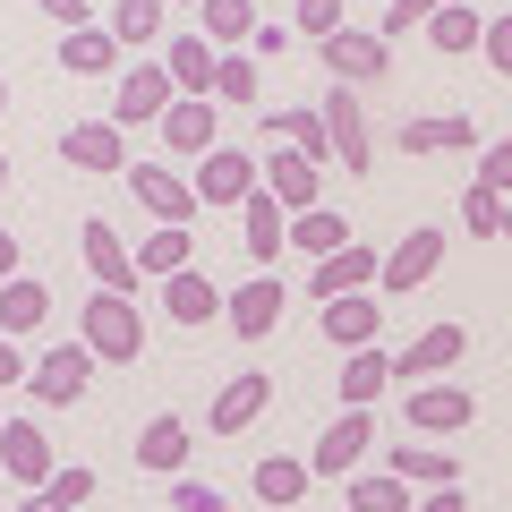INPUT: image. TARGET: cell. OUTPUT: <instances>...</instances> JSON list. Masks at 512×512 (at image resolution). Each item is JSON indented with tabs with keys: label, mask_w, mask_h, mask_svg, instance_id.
Wrapping results in <instances>:
<instances>
[{
	"label": "cell",
	"mask_w": 512,
	"mask_h": 512,
	"mask_svg": "<svg viewBox=\"0 0 512 512\" xmlns=\"http://www.w3.org/2000/svg\"><path fill=\"white\" fill-rule=\"evenodd\" d=\"M77 342H86L103 367H128L137 350H146V316H137V299L94 291V299H86V316H77Z\"/></svg>",
	"instance_id": "cell-1"
},
{
	"label": "cell",
	"mask_w": 512,
	"mask_h": 512,
	"mask_svg": "<svg viewBox=\"0 0 512 512\" xmlns=\"http://www.w3.org/2000/svg\"><path fill=\"white\" fill-rule=\"evenodd\" d=\"M325 137H333V171H376V137H367V103L359 86H325Z\"/></svg>",
	"instance_id": "cell-2"
},
{
	"label": "cell",
	"mask_w": 512,
	"mask_h": 512,
	"mask_svg": "<svg viewBox=\"0 0 512 512\" xmlns=\"http://www.w3.org/2000/svg\"><path fill=\"white\" fill-rule=\"evenodd\" d=\"M120 180L137 188V205H146L163 231H188V222H197V180H180L171 163H128Z\"/></svg>",
	"instance_id": "cell-3"
},
{
	"label": "cell",
	"mask_w": 512,
	"mask_h": 512,
	"mask_svg": "<svg viewBox=\"0 0 512 512\" xmlns=\"http://www.w3.org/2000/svg\"><path fill=\"white\" fill-rule=\"evenodd\" d=\"M367 444H376V410H333V427L308 444V470L350 478V470H367Z\"/></svg>",
	"instance_id": "cell-4"
},
{
	"label": "cell",
	"mask_w": 512,
	"mask_h": 512,
	"mask_svg": "<svg viewBox=\"0 0 512 512\" xmlns=\"http://www.w3.org/2000/svg\"><path fill=\"white\" fill-rule=\"evenodd\" d=\"M77 256H86V274H94V291H120V299H137L146 291V274H137V248H120V231H111L103 214L77 231Z\"/></svg>",
	"instance_id": "cell-5"
},
{
	"label": "cell",
	"mask_w": 512,
	"mask_h": 512,
	"mask_svg": "<svg viewBox=\"0 0 512 512\" xmlns=\"http://www.w3.org/2000/svg\"><path fill=\"white\" fill-rule=\"evenodd\" d=\"M436 265H444V231H436V222H419V231H402L393 248H384V274H376V291H384V299H410L427 274H436Z\"/></svg>",
	"instance_id": "cell-6"
},
{
	"label": "cell",
	"mask_w": 512,
	"mask_h": 512,
	"mask_svg": "<svg viewBox=\"0 0 512 512\" xmlns=\"http://www.w3.org/2000/svg\"><path fill=\"white\" fill-rule=\"evenodd\" d=\"M171 103H180V86H171V69H163V60H137V69H120V86H111V120H120V128L163 120Z\"/></svg>",
	"instance_id": "cell-7"
},
{
	"label": "cell",
	"mask_w": 512,
	"mask_h": 512,
	"mask_svg": "<svg viewBox=\"0 0 512 512\" xmlns=\"http://www.w3.org/2000/svg\"><path fill=\"white\" fill-rule=\"evenodd\" d=\"M86 384H94V350L86 342H60V350H43V359H35L26 393H35L43 410H69V402H86Z\"/></svg>",
	"instance_id": "cell-8"
},
{
	"label": "cell",
	"mask_w": 512,
	"mask_h": 512,
	"mask_svg": "<svg viewBox=\"0 0 512 512\" xmlns=\"http://www.w3.org/2000/svg\"><path fill=\"white\" fill-rule=\"evenodd\" d=\"M316 60L333 69V86H384V77H393V43L384 35H350V26L316 43Z\"/></svg>",
	"instance_id": "cell-9"
},
{
	"label": "cell",
	"mask_w": 512,
	"mask_h": 512,
	"mask_svg": "<svg viewBox=\"0 0 512 512\" xmlns=\"http://www.w3.org/2000/svg\"><path fill=\"white\" fill-rule=\"evenodd\" d=\"M256 188H265V163L239 154V146H214V154L197 163V205H231V214H239Z\"/></svg>",
	"instance_id": "cell-10"
},
{
	"label": "cell",
	"mask_w": 512,
	"mask_h": 512,
	"mask_svg": "<svg viewBox=\"0 0 512 512\" xmlns=\"http://www.w3.org/2000/svg\"><path fill=\"white\" fill-rule=\"evenodd\" d=\"M0 470L18 478L26 495H43V487H52V470H60V453H52V436H43L35 419H0Z\"/></svg>",
	"instance_id": "cell-11"
},
{
	"label": "cell",
	"mask_w": 512,
	"mask_h": 512,
	"mask_svg": "<svg viewBox=\"0 0 512 512\" xmlns=\"http://www.w3.org/2000/svg\"><path fill=\"white\" fill-rule=\"evenodd\" d=\"M265 197H282V214H316V188H325V163H308L299 146H265Z\"/></svg>",
	"instance_id": "cell-12"
},
{
	"label": "cell",
	"mask_w": 512,
	"mask_h": 512,
	"mask_svg": "<svg viewBox=\"0 0 512 512\" xmlns=\"http://www.w3.org/2000/svg\"><path fill=\"white\" fill-rule=\"evenodd\" d=\"M402 419L419 427V436H461V427L478 419V402H470V384H453V376H444V384H419V393H410V402H402Z\"/></svg>",
	"instance_id": "cell-13"
},
{
	"label": "cell",
	"mask_w": 512,
	"mask_h": 512,
	"mask_svg": "<svg viewBox=\"0 0 512 512\" xmlns=\"http://www.w3.org/2000/svg\"><path fill=\"white\" fill-rule=\"evenodd\" d=\"M60 163H69V171H128V128H120V120H77V128H60Z\"/></svg>",
	"instance_id": "cell-14"
},
{
	"label": "cell",
	"mask_w": 512,
	"mask_h": 512,
	"mask_svg": "<svg viewBox=\"0 0 512 512\" xmlns=\"http://www.w3.org/2000/svg\"><path fill=\"white\" fill-rule=\"evenodd\" d=\"M154 128H163V146H171V154H197V163H205V154L222 146V103H205V94H180V103H171Z\"/></svg>",
	"instance_id": "cell-15"
},
{
	"label": "cell",
	"mask_w": 512,
	"mask_h": 512,
	"mask_svg": "<svg viewBox=\"0 0 512 512\" xmlns=\"http://www.w3.org/2000/svg\"><path fill=\"white\" fill-rule=\"evenodd\" d=\"M376 274H384V256L367 248V239H350L342 256H325V265H316V274H308V291H316V308H325V299H350V291H376Z\"/></svg>",
	"instance_id": "cell-16"
},
{
	"label": "cell",
	"mask_w": 512,
	"mask_h": 512,
	"mask_svg": "<svg viewBox=\"0 0 512 512\" xmlns=\"http://www.w3.org/2000/svg\"><path fill=\"white\" fill-rule=\"evenodd\" d=\"M282 308H291V291H282L274 274H256V282H239V291H231V308H222V316H231L239 342H265V333L282 325Z\"/></svg>",
	"instance_id": "cell-17"
},
{
	"label": "cell",
	"mask_w": 512,
	"mask_h": 512,
	"mask_svg": "<svg viewBox=\"0 0 512 512\" xmlns=\"http://www.w3.org/2000/svg\"><path fill=\"white\" fill-rule=\"evenodd\" d=\"M384 470L402 478L410 495H436V487H461V461L444 453V444H393V453H384Z\"/></svg>",
	"instance_id": "cell-18"
},
{
	"label": "cell",
	"mask_w": 512,
	"mask_h": 512,
	"mask_svg": "<svg viewBox=\"0 0 512 512\" xmlns=\"http://www.w3.org/2000/svg\"><path fill=\"white\" fill-rule=\"evenodd\" d=\"M60 69H69V77H111V86H120L128 52H120L111 26H77V35H60Z\"/></svg>",
	"instance_id": "cell-19"
},
{
	"label": "cell",
	"mask_w": 512,
	"mask_h": 512,
	"mask_svg": "<svg viewBox=\"0 0 512 512\" xmlns=\"http://www.w3.org/2000/svg\"><path fill=\"white\" fill-rule=\"evenodd\" d=\"M239 248H248L256 265H274V256L291 248V214H282V197H265V188H256V197L239 205Z\"/></svg>",
	"instance_id": "cell-20"
},
{
	"label": "cell",
	"mask_w": 512,
	"mask_h": 512,
	"mask_svg": "<svg viewBox=\"0 0 512 512\" xmlns=\"http://www.w3.org/2000/svg\"><path fill=\"white\" fill-rule=\"evenodd\" d=\"M248 487H256V504H265V512H291V504H308L316 470H308L299 453H265V461H256V478H248Z\"/></svg>",
	"instance_id": "cell-21"
},
{
	"label": "cell",
	"mask_w": 512,
	"mask_h": 512,
	"mask_svg": "<svg viewBox=\"0 0 512 512\" xmlns=\"http://www.w3.org/2000/svg\"><path fill=\"white\" fill-rule=\"evenodd\" d=\"M461 350H470V333H461L453 316H444V325H427L419 342H410L402 359H393V376H453V367H461Z\"/></svg>",
	"instance_id": "cell-22"
},
{
	"label": "cell",
	"mask_w": 512,
	"mask_h": 512,
	"mask_svg": "<svg viewBox=\"0 0 512 512\" xmlns=\"http://www.w3.org/2000/svg\"><path fill=\"white\" fill-rule=\"evenodd\" d=\"M384 376H393V350H384V342H367V350H342V376H333L342 410H376Z\"/></svg>",
	"instance_id": "cell-23"
},
{
	"label": "cell",
	"mask_w": 512,
	"mask_h": 512,
	"mask_svg": "<svg viewBox=\"0 0 512 512\" xmlns=\"http://www.w3.org/2000/svg\"><path fill=\"white\" fill-rule=\"evenodd\" d=\"M188 419L180 410H163V419H146L137 427V470H154V478H180V461H188Z\"/></svg>",
	"instance_id": "cell-24"
},
{
	"label": "cell",
	"mask_w": 512,
	"mask_h": 512,
	"mask_svg": "<svg viewBox=\"0 0 512 512\" xmlns=\"http://www.w3.org/2000/svg\"><path fill=\"white\" fill-rule=\"evenodd\" d=\"M265 402H274V384H265V376H231L214 393V410H205V427H214V436H239V427L265 419Z\"/></svg>",
	"instance_id": "cell-25"
},
{
	"label": "cell",
	"mask_w": 512,
	"mask_h": 512,
	"mask_svg": "<svg viewBox=\"0 0 512 512\" xmlns=\"http://www.w3.org/2000/svg\"><path fill=\"white\" fill-rule=\"evenodd\" d=\"M393 146H402V154H461V146H478V120H470V111H444V120H402V128H393Z\"/></svg>",
	"instance_id": "cell-26"
},
{
	"label": "cell",
	"mask_w": 512,
	"mask_h": 512,
	"mask_svg": "<svg viewBox=\"0 0 512 512\" xmlns=\"http://www.w3.org/2000/svg\"><path fill=\"white\" fill-rule=\"evenodd\" d=\"M376 325H384L376 291H350V299H325V342H333V350H367V342H376Z\"/></svg>",
	"instance_id": "cell-27"
},
{
	"label": "cell",
	"mask_w": 512,
	"mask_h": 512,
	"mask_svg": "<svg viewBox=\"0 0 512 512\" xmlns=\"http://www.w3.org/2000/svg\"><path fill=\"white\" fill-rule=\"evenodd\" d=\"M214 43H205V35H171L163 43V69H171V86H180V94H205V103H214Z\"/></svg>",
	"instance_id": "cell-28"
},
{
	"label": "cell",
	"mask_w": 512,
	"mask_h": 512,
	"mask_svg": "<svg viewBox=\"0 0 512 512\" xmlns=\"http://www.w3.org/2000/svg\"><path fill=\"white\" fill-rule=\"evenodd\" d=\"M43 316H52V291H43L35 274H9V282H0V333H9V342H26Z\"/></svg>",
	"instance_id": "cell-29"
},
{
	"label": "cell",
	"mask_w": 512,
	"mask_h": 512,
	"mask_svg": "<svg viewBox=\"0 0 512 512\" xmlns=\"http://www.w3.org/2000/svg\"><path fill=\"white\" fill-rule=\"evenodd\" d=\"M163 308H171V325H214V316L231 308V299H222L214 282H205L197 265H188V274H171V282H163Z\"/></svg>",
	"instance_id": "cell-30"
},
{
	"label": "cell",
	"mask_w": 512,
	"mask_h": 512,
	"mask_svg": "<svg viewBox=\"0 0 512 512\" xmlns=\"http://www.w3.org/2000/svg\"><path fill=\"white\" fill-rule=\"evenodd\" d=\"M256 26H265V18H256V0H205V9H197V35L214 43V52H239Z\"/></svg>",
	"instance_id": "cell-31"
},
{
	"label": "cell",
	"mask_w": 512,
	"mask_h": 512,
	"mask_svg": "<svg viewBox=\"0 0 512 512\" xmlns=\"http://www.w3.org/2000/svg\"><path fill=\"white\" fill-rule=\"evenodd\" d=\"M427 43H436L444 60H461V52H478V43H487V18H478L470 0H444L436 18H427Z\"/></svg>",
	"instance_id": "cell-32"
},
{
	"label": "cell",
	"mask_w": 512,
	"mask_h": 512,
	"mask_svg": "<svg viewBox=\"0 0 512 512\" xmlns=\"http://www.w3.org/2000/svg\"><path fill=\"white\" fill-rule=\"evenodd\" d=\"M342 504H350V512H410L419 495H410L393 470H350V478H342Z\"/></svg>",
	"instance_id": "cell-33"
},
{
	"label": "cell",
	"mask_w": 512,
	"mask_h": 512,
	"mask_svg": "<svg viewBox=\"0 0 512 512\" xmlns=\"http://www.w3.org/2000/svg\"><path fill=\"white\" fill-rule=\"evenodd\" d=\"M291 248L308 256V265H325V256L350 248V222L333 214V205H316V214H291Z\"/></svg>",
	"instance_id": "cell-34"
},
{
	"label": "cell",
	"mask_w": 512,
	"mask_h": 512,
	"mask_svg": "<svg viewBox=\"0 0 512 512\" xmlns=\"http://www.w3.org/2000/svg\"><path fill=\"white\" fill-rule=\"evenodd\" d=\"M265 137H274V146H299V154H308V163H333L325 111H265Z\"/></svg>",
	"instance_id": "cell-35"
},
{
	"label": "cell",
	"mask_w": 512,
	"mask_h": 512,
	"mask_svg": "<svg viewBox=\"0 0 512 512\" xmlns=\"http://www.w3.org/2000/svg\"><path fill=\"white\" fill-rule=\"evenodd\" d=\"M163 0H111V35H120V52L128 43H163Z\"/></svg>",
	"instance_id": "cell-36"
},
{
	"label": "cell",
	"mask_w": 512,
	"mask_h": 512,
	"mask_svg": "<svg viewBox=\"0 0 512 512\" xmlns=\"http://www.w3.org/2000/svg\"><path fill=\"white\" fill-rule=\"evenodd\" d=\"M137 274H146V282H171V274H188V231H163V222H154V239L137 248Z\"/></svg>",
	"instance_id": "cell-37"
},
{
	"label": "cell",
	"mask_w": 512,
	"mask_h": 512,
	"mask_svg": "<svg viewBox=\"0 0 512 512\" xmlns=\"http://www.w3.org/2000/svg\"><path fill=\"white\" fill-rule=\"evenodd\" d=\"M86 504H94V470H77V461H60L52 487L35 495V512H86Z\"/></svg>",
	"instance_id": "cell-38"
},
{
	"label": "cell",
	"mask_w": 512,
	"mask_h": 512,
	"mask_svg": "<svg viewBox=\"0 0 512 512\" xmlns=\"http://www.w3.org/2000/svg\"><path fill=\"white\" fill-rule=\"evenodd\" d=\"M214 103H256V52H222L214 60Z\"/></svg>",
	"instance_id": "cell-39"
},
{
	"label": "cell",
	"mask_w": 512,
	"mask_h": 512,
	"mask_svg": "<svg viewBox=\"0 0 512 512\" xmlns=\"http://www.w3.org/2000/svg\"><path fill=\"white\" fill-rule=\"evenodd\" d=\"M291 35H308V43L342 35V0H291Z\"/></svg>",
	"instance_id": "cell-40"
},
{
	"label": "cell",
	"mask_w": 512,
	"mask_h": 512,
	"mask_svg": "<svg viewBox=\"0 0 512 512\" xmlns=\"http://www.w3.org/2000/svg\"><path fill=\"white\" fill-rule=\"evenodd\" d=\"M461 222H470L478 239H504V197H495V188H478V180H470V197H461Z\"/></svg>",
	"instance_id": "cell-41"
},
{
	"label": "cell",
	"mask_w": 512,
	"mask_h": 512,
	"mask_svg": "<svg viewBox=\"0 0 512 512\" xmlns=\"http://www.w3.org/2000/svg\"><path fill=\"white\" fill-rule=\"evenodd\" d=\"M478 188H495V197H512V137H495V146L478 154Z\"/></svg>",
	"instance_id": "cell-42"
},
{
	"label": "cell",
	"mask_w": 512,
	"mask_h": 512,
	"mask_svg": "<svg viewBox=\"0 0 512 512\" xmlns=\"http://www.w3.org/2000/svg\"><path fill=\"white\" fill-rule=\"evenodd\" d=\"M436 9H444V0H393V9H384V43H393V35H410V26H427Z\"/></svg>",
	"instance_id": "cell-43"
},
{
	"label": "cell",
	"mask_w": 512,
	"mask_h": 512,
	"mask_svg": "<svg viewBox=\"0 0 512 512\" xmlns=\"http://www.w3.org/2000/svg\"><path fill=\"white\" fill-rule=\"evenodd\" d=\"M478 52H487L495 77H512V9H504V18H487V43H478Z\"/></svg>",
	"instance_id": "cell-44"
},
{
	"label": "cell",
	"mask_w": 512,
	"mask_h": 512,
	"mask_svg": "<svg viewBox=\"0 0 512 512\" xmlns=\"http://www.w3.org/2000/svg\"><path fill=\"white\" fill-rule=\"evenodd\" d=\"M26 9H43V18H52L60 35H77V26H94V0H26Z\"/></svg>",
	"instance_id": "cell-45"
},
{
	"label": "cell",
	"mask_w": 512,
	"mask_h": 512,
	"mask_svg": "<svg viewBox=\"0 0 512 512\" xmlns=\"http://www.w3.org/2000/svg\"><path fill=\"white\" fill-rule=\"evenodd\" d=\"M171 512H231V504H222L205 478H180V487H171Z\"/></svg>",
	"instance_id": "cell-46"
},
{
	"label": "cell",
	"mask_w": 512,
	"mask_h": 512,
	"mask_svg": "<svg viewBox=\"0 0 512 512\" xmlns=\"http://www.w3.org/2000/svg\"><path fill=\"white\" fill-rule=\"evenodd\" d=\"M26 376H35V367H26V350L0 333V393H9V384H26Z\"/></svg>",
	"instance_id": "cell-47"
},
{
	"label": "cell",
	"mask_w": 512,
	"mask_h": 512,
	"mask_svg": "<svg viewBox=\"0 0 512 512\" xmlns=\"http://www.w3.org/2000/svg\"><path fill=\"white\" fill-rule=\"evenodd\" d=\"M291 43H299L291 26H256V35H248V52H256V60H274V52H291Z\"/></svg>",
	"instance_id": "cell-48"
},
{
	"label": "cell",
	"mask_w": 512,
	"mask_h": 512,
	"mask_svg": "<svg viewBox=\"0 0 512 512\" xmlns=\"http://www.w3.org/2000/svg\"><path fill=\"white\" fill-rule=\"evenodd\" d=\"M410 512H470V504H461V487H436V495H419Z\"/></svg>",
	"instance_id": "cell-49"
},
{
	"label": "cell",
	"mask_w": 512,
	"mask_h": 512,
	"mask_svg": "<svg viewBox=\"0 0 512 512\" xmlns=\"http://www.w3.org/2000/svg\"><path fill=\"white\" fill-rule=\"evenodd\" d=\"M18 274V231H0V282Z\"/></svg>",
	"instance_id": "cell-50"
},
{
	"label": "cell",
	"mask_w": 512,
	"mask_h": 512,
	"mask_svg": "<svg viewBox=\"0 0 512 512\" xmlns=\"http://www.w3.org/2000/svg\"><path fill=\"white\" fill-rule=\"evenodd\" d=\"M163 9H205V0H163Z\"/></svg>",
	"instance_id": "cell-51"
},
{
	"label": "cell",
	"mask_w": 512,
	"mask_h": 512,
	"mask_svg": "<svg viewBox=\"0 0 512 512\" xmlns=\"http://www.w3.org/2000/svg\"><path fill=\"white\" fill-rule=\"evenodd\" d=\"M504 239H512V197H504Z\"/></svg>",
	"instance_id": "cell-52"
},
{
	"label": "cell",
	"mask_w": 512,
	"mask_h": 512,
	"mask_svg": "<svg viewBox=\"0 0 512 512\" xmlns=\"http://www.w3.org/2000/svg\"><path fill=\"white\" fill-rule=\"evenodd\" d=\"M0 111H9V77H0Z\"/></svg>",
	"instance_id": "cell-53"
},
{
	"label": "cell",
	"mask_w": 512,
	"mask_h": 512,
	"mask_svg": "<svg viewBox=\"0 0 512 512\" xmlns=\"http://www.w3.org/2000/svg\"><path fill=\"white\" fill-rule=\"evenodd\" d=\"M0 188H9V154H0Z\"/></svg>",
	"instance_id": "cell-54"
}]
</instances>
